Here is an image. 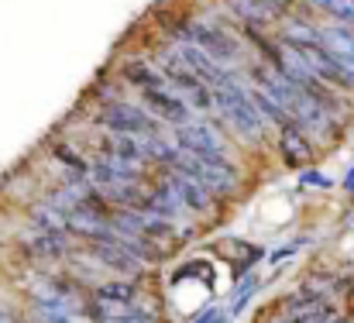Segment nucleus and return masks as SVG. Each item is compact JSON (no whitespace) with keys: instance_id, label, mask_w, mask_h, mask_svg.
<instances>
[{"instance_id":"obj_1","label":"nucleus","mask_w":354,"mask_h":323,"mask_svg":"<svg viewBox=\"0 0 354 323\" xmlns=\"http://www.w3.org/2000/svg\"><path fill=\"white\" fill-rule=\"evenodd\" d=\"M214 110H221V117L248 141H258L265 131V113L254 104V90H248L231 73L214 86Z\"/></svg>"},{"instance_id":"obj_2","label":"nucleus","mask_w":354,"mask_h":323,"mask_svg":"<svg viewBox=\"0 0 354 323\" xmlns=\"http://www.w3.org/2000/svg\"><path fill=\"white\" fill-rule=\"evenodd\" d=\"M172 169L193 176V179L203 183L210 193H224V196H231V193L237 190V169L231 165V162H224L221 155H196V151L179 148Z\"/></svg>"},{"instance_id":"obj_3","label":"nucleus","mask_w":354,"mask_h":323,"mask_svg":"<svg viewBox=\"0 0 354 323\" xmlns=\"http://www.w3.org/2000/svg\"><path fill=\"white\" fill-rule=\"evenodd\" d=\"M158 69H162L165 83L176 86V93H183V97L189 100V107L214 110V86H210L203 76H196L189 66H183L176 55H165V59L158 62Z\"/></svg>"},{"instance_id":"obj_4","label":"nucleus","mask_w":354,"mask_h":323,"mask_svg":"<svg viewBox=\"0 0 354 323\" xmlns=\"http://www.w3.org/2000/svg\"><path fill=\"white\" fill-rule=\"evenodd\" d=\"M189 41H196L217 66H224V69H234L237 59H241V45H237V38L231 31H224V28H217V24H203V21H196V24H189V35H186Z\"/></svg>"},{"instance_id":"obj_5","label":"nucleus","mask_w":354,"mask_h":323,"mask_svg":"<svg viewBox=\"0 0 354 323\" xmlns=\"http://www.w3.org/2000/svg\"><path fill=\"white\" fill-rule=\"evenodd\" d=\"M100 124L114 134H138V138H148V134H158V120L148 113V107H134V104H111V107L100 113Z\"/></svg>"},{"instance_id":"obj_6","label":"nucleus","mask_w":354,"mask_h":323,"mask_svg":"<svg viewBox=\"0 0 354 323\" xmlns=\"http://www.w3.org/2000/svg\"><path fill=\"white\" fill-rule=\"evenodd\" d=\"M141 104L155 120H165L172 127H183L186 120H193V107L183 93H176L172 86H155V90H141Z\"/></svg>"},{"instance_id":"obj_7","label":"nucleus","mask_w":354,"mask_h":323,"mask_svg":"<svg viewBox=\"0 0 354 323\" xmlns=\"http://www.w3.org/2000/svg\"><path fill=\"white\" fill-rule=\"evenodd\" d=\"M176 141L196 155H221V158L227 155V138L210 120H186L183 127H176Z\"/></svg>"},{"instance_id":"obj_8","label":"nucleus","mask_w":354,"mask_h":323,"mask_svg":"<svg viewBox=\"0 0 354 323\" xmlns=\"http://www.w3.org/2000/svg\"><path fill=\"white\" fill-rule=\"evenodd\" d=\"M162 183L165 186H172L176 193H179V200L186 203V210H196V214H207L210 207H214V196H210V190L203 186V183H196L193 176H186V172H179V169H165V176H162Z\"/></svg>"},{"instance_id":"obj_9","label":"nucleus","mask_w":354,"mask_h":323,"mask_svg":"<svg viewBox=\"0 0 354 323\" xmlns=\"http://www.w3.org/2000/svg\"><path fill=\"white\" fill-rule=\"evenodd\" d=\"M169 55H176L183 66H189V69H193L196 76H203L210 86H217V83L227 76V69H224V66H217V62H214V59H210V55H207V52L196 45V41H189V38H186V41H176Z\"/></svg>"},{"instance_id":"obj_10","label":"nucleus","mask_w":354,"mask_h":323,"mask_svg":"<svg viewBox=\"0 0 354 323\" xmlns=\"http://www.w3.org/2000/svg\"><path fill=\"white\" fill-rule=\"evenodd\" d=\"M320 45L341 62V69L351 76V83H354V31H351V24L324 28V31H320Z\"/></svg>"},{"instance_id":"obj_11","label":"nucleus","mask_w":354,"mask_h":323,"mask_svg":"<svg viewBox=\"0 0 354 323\" xmlns=\"http://www.w3.org/2000/svg\"><path fill=\"white\" fill-rule=\"evenodd\" d=\"M279 148H282V158L289 165H306L313 158V148H310V134L296 124V120H286L279 124Z\"/></svg>"},{"instance_id":"obj_12","label":"nucleus","mask_w":354,"mask_h":323,"mask_svg":"<svg viewBox=\"0 0 354 323\" xmlns=\"http://www.w3.org/2000/svg\"><path fill=\"white\" fill-rule=\"evenodd\" d=\"M93 258L104 261L107 268H118V272H138V268H141L138 255H131L127 248L111 244V241H93Z\"/></svg>"},{"instance_id":"obj_13","label":"nucleus","mask_w":354,"mask_h":323,"mask_svg":"<svg viewBox=\"0 0 354 323\" xmlns=\"http://www.w3.org/2000/svg\"><path fill=\"white\" fill-rule=\"evenodd\" d=\"M104 151H111V155H118V158H131V162H148V151H145V138H138V134H107L104 138Z\"/></svg>"},{"instance_id":"obj_14","label":"nucleus","mask_w":354,"mask_h":323,"mask_svg":"<svg viewBox=\"0 0 354 323\" xmlns=\"http://www.w3.org/2000/svg\"><path fill=\"white\" fill-rule=\"evenodd\" d=\"M124 80H127L131 86H138V90L169 86V83H165V76H162V69H158V66H151V62H141V59H131V62L124 66Z\"/></svg>"},{"instance_id":"obj_15","label":"nucleus","mask_w":354,"mask_h":323,"mask_svg":"<svg viewBox=\"0 0 354 323\" xmlns=\"http://www.w3.org/2000/svg\"><path fill=\"white\" fill-rule=\"evenodd\" d=\"M24 244H28L35 255H48V258H62V255L69 251L66 234H59V230H41V227H35V230L24 237Z\"/></svg>"},{"instance_id":"obj_16","label":"nucleus","mask_w":354,"mask_h":323,"mask_svg":"<svg viewBox=\"0 0 354 323\" xmlns=\"http://www.w3.org/2000/svg\"><path fill=\"white\" fill-rule=\"evenodd\" d=\"M31 220H35L41 230H59V234L69 230V216L62 214L55 203H41V207H35V210H31Z\"/></svg>"},{"instance_id":"obj_17","label":"nucleus","mask_w":354,"mask_h":323,"mask_svg":"<svg viewBox=\"0 0 354 323\" xmlns=\"http://www.w3.org/2000/svg\"><path fill=\"white\" fill-rule=\"evenodd\" d=\"M138 296V286L127 279H111L97 286V299H111V303H131Z\"/></svg>"},{"instance_id":"obj_18","label":"nucleus","mask_w":354,"mask_h":323,"mask_svg":"<svg viewBox=\"0 0 354 323\" xmlns=\"http://www.w3.org/2000/svg\"><path fill=\"white\" fill-rule=\"evenodd\" d=\"M313 7L334 17L337 24H354V0H313Z\"/></svg>"},{"instance_id":"obj_19","label":"nucleus","mask_w":354,"mask_h":323,"mask_svg":"<svg viewBox=\"0 0 354 323\" xmlns=\"http://www.w3.org/2000/svg\"><path fill=\"white\" fill-rule=\"evenodd\" d=\"M282 41H289V45H317L320 41V31L310 28V24H303V21H289L286 31H282Z\"/></svg>"},{"instance_id":"obj_20","label":"nucleus","mask_w":354,"mask_h":323,"mask_svg":"<svg viewBox=\"0 0 354 323\" xmlns=\"http://www.w3.org/2000/svg\"><path fill=\"white\" fill-rule=\"evenodd\" d=\"M97 323H155L151 317H141V310L127 313V317H114V320H97Z\"/></svg>"},{"instance_id":"obj_21","label":"nucleus","mask_w":354,"mask_h":323,"mask_svg":"<svg viewBox=\"0 0 354 323\" xmlns=\"http://www.w3.org/2000/svg\"><path fill=\"white\" fill-rule=\"evenodd\" d=\"M261 3L268 7V14H272V17H275V14H282V10L289 7V0H261Z\"/></svg>"},{"instance_id":"obj_22","label":"nucleus","mask_w":354,"mask_h":323,"mask_svg":"<svg viewBox=\"0 0 354 323\" xmlns=\"http://www.w3.org/2000/svg\"><path fill=\"white\" fill-rule=\"evenodd\" d=\"M0 323H17V320H14L10 313H3V310H0Z\"/></svg>"},{"instance_id":"obj_23","label":"nucleus","mask_w":354,"mask_h":323,"mask_svg":"<svg viewBox=\"0 0 354 323\" xmlns=\"http://www.w3.org/2000/svg\"><path fill=\"white\" fill-rule=\"evenodd\" d=\"M330 323H344V320H330Z\"/></svg>"}]
</instances>
